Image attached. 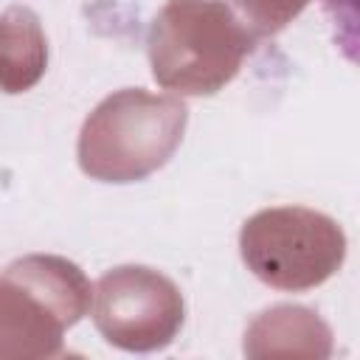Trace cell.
<instances>
[{
  "mask_svg": "<svg viewBox=\"0 0 360 360\" xmlns=\"http://www.w3.org/2000/svg\"><path fill=\"white\" fill-rule=\"evenodd\" d=\"M186 110L169 98L121 93L107 98L84 127L82 166L98 177H138L163 163L183 129Z\"/></svg>",
  "mask_w": 360,
  "mask_h": 360,
  "instance_id": "cell-1",
  "label": "cell"
}]
</instances>
